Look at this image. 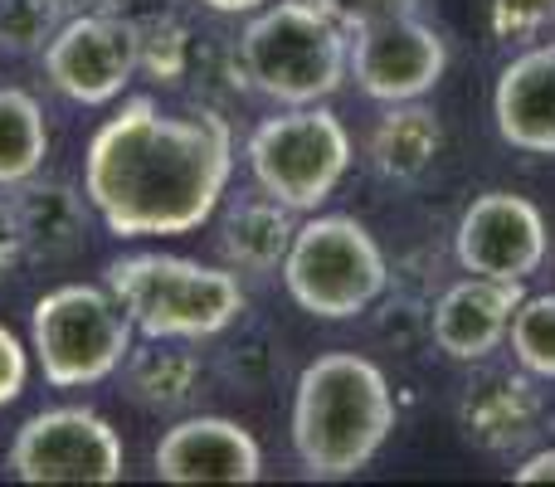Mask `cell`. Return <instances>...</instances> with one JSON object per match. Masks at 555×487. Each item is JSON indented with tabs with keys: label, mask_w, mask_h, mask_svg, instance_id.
I'll use <instances>...</instances> for the list:
<instances>
[{
	"label": "cell",
	"mask_w": 555,
	"mask_h": 487,
	"mask_svg": "<svg viewBox=\"0 0 555 487\" xmlns=\"http://www.w3.org/2000/svg\"><path fill=\"white\" fill-rule=\"evenodd\" d=\"M230 171L234 137L220 113L171 117L132 98L88 142L83 195L117 240H166L210 220Z\"/></svg>",
	"instance_id": "1"
},
{
	"label": "cell",
	"mask_w": 555,
	"mask_h": 487,
	"mask_svg": "<svg viewBox=\"0 0 555 487\" xmlns=\"http://www.w3.org/2000/svg\"><path fill=\"white\" fill-rule=\"evenodd\" d=\"M395 434V390L375 361L332 351L302 366L293 395V449L307 478H356Z\"/></svg>",
	"instance_id": "2"
},
{
	"label": "cell",
	"mask_w": 555,
	"mask_h": 487,
	"mask_svg": "<svg viewBox=\"0 0 555 487\" xmlns=\"http://www.w3.org/2000/svg\"><path fill=\"white\" fill-rule=\"evenodd\" d=\"M240 68L254 93L283 107L326 103L351 74V39L317 0H269L240 35Z\"/></svg>",
	"instance_id": "3"
},
{
	"label": "cell",
	"mask_w": 555,
	"mask_h": 487,
	"mask_svg": "<svg viewBox=\"0 0 555 487\" xmlns=\"http://www.w3.org/2000/svg\"><path fill=\"white\" fill-rule=\"evenodd\" d=\"M107 293L142 336L201 342L240 322L244 287L230 268H205L176 254H127L107 264Z\"/></svg>",
	"instance_id": "4"
},
{
	"label": "cell",
	"mask_w": 555,
	"mask_h": 487,
	"mask_svg": "<svg viewBox=\"0 0 555 487\" xmlns=\"http://www.w3.org/2000/svg\"><path fill=\"white\" fill-rule=\"evenodd\" d=\"M283 283L293 303L317 322H346L375 307L390 283L375 234L351 215H312L297 225L293 248L283 258Z\"/></svg>",
	"instance_id": "5"
},
{
	"label": "cell",
	"mask_w": 555,
	"mask_h": 487,
	"mask_svg": "<svg viewBox=\"0 0 555 487\" xmlns=\"http://www.w3.org/2000/svg\"><path fill=\"white\" fill-rule=\"evenodd\" d=\"M132 332L137 326L122 303L107 287L88 283L54 287L29 312V342L54 390H83V385L107 381L132 351Z\"/></svg>",
	"instance_id": "6"
},
{
	"label": "cell",
	"mask_w": 555,
	"mask_h": 487,
	"mask_svg": "<svg viewBox=\"0 0 555 487\" xmlns=\"http://www.w3.org/2000/svg\"><path fill=\"white\" fill-rule=\"evenodd\" d=\"M249 171L263 195L283 201L293 215H307L332 201L341 176L351 171V132L322 103L287 107L249 132Z\"/></svg>",
	"instance_id": "7"
},
{
	"label": "cell",
	"mask_w": 555,
	"mask_h": 487,
	"mask_svg": "<svg viewBox=\"0 0 555 487\" xmlns=\"http://www.w3.org/2000/svg\"><path fill=\"white\" fill-rule=\"evenodd\" d=\"M10 473L20 483H117L122 439L103 414L78 405L39 410L10 444Z\"/></svg>",
	"instance_id": "8"
},
{
	"label": "cell",
	"mask_w": 555,
	"mask_h": 487,
	"mask_svg": "<svg viewBox=\"0 0 555 487\" xmlns=\"http://www.w3.org/2000/svg\"><path fill=\"white\" fill-rule=\"evenodd\" d=\"M551 230L541 205L512 191H488L463 210L459 234H453V254H459L463 273L502 278V283H527L541 264H546Z\"/></svg>",
	"instance_id": "9"
},
{
	"label": "cell",
	"mask_w": 555,
	"mask_h": 487,
	"mask_svg": "<svg viewBox=\"0 0 555 487\" xmlns=\"http://www.w3.org/2000/svg\"><path fill=\"white\" fill-rule=\"evenodd\" d=\"M443 68H449V49L439 29L424 25L414 10L351 29V74L375 103H414L439 84Z\"/></svg>",
	"instance_id": "10"
},
{
	"label": "cell",
	"mask_w": 555,
	"mask_h": 487,
	"mask_svg": "<svg viewBox=\"0 0 555 487\" xmlns=\"http://www.w3.org/2000/svg\"><path fill=\"white\" fill-rule=\"evenodd\" d=\"M44 74L68 103L103 107L137 74V29L117 15H74L44 44Z\"/></svg>",
	"instance_id": "11"
},
{
	"label": "cell",
	"mask_w": 555,
	"mask_h": 487,
	"mask_svg": "<svg viewBox=\"0 0 555 487\" xmlns=\"http://www.w3.org/2000/svg\"><path fill=\"white\" fill-rule=\"evenodd\" d=\"M162 483H259L263 449L244 424L224 414H191L171 424L152 453Z\"/></svg>",
	"instance_id": "12"
},
{
	"label": "cell",
	"mask_w": 555,
	"mask_h": 487,
	"mask_svg": "<svg viewBox=\"0 0 555 487\" xmlns=\"http://www.w3.org/2000/svg\"><path fill=\"white\" fill-rule=\"evenodd\" d=\"M521 303V283L468 273L463 283L443 287L429 312V336L453 361H488L512 332V312Z\"/></svg>",
	"instance_id": "13"
},
{
	"label": "cell",
	"mask_w": 555,
	"mask_h": 487,
	"mask_svg": "<svg viewBox=\"0 0 555 487\" xmlns=\"http://www.w3.org/2000/svg\"><path fill=\"white\" fill-rule=\"evenodd\" d=\"M546 405L521 371H482L463 385L459 430L482 453H521L541 434Z\"/></svg>",
	"instance_id": "14"
},
{
	"label": "cell",
	"mask_w": 555,
	"mask_h": 487,
	"mask_svg": "<svg viewBox=\"0 0 555 487\" xmlns=\"http://www.w3.org/2000/svg\"><path fill=\"white\" fill-rule=\"evenodd\" d=\"M492 117L507 146L527 156H555V39L531 44L498 74Z\"/></svg>",
	"instance_id": "15"
},
{
	"label": "cell",
	"mask_w": 555,
	"mask_h": 487,
	"mask_svg": "<svg viewBox=\"0 0 555 487\" xmlns=\"http://www.w3.org/2000/svg\"><path fill=\"white\" fill-rule=\"evenodd\" d=\"M10 210H15L20 240H25L29 258L54 264V258L78 254L88 240V195L74 191L68 181H39V176H29V181L15 185Z\"/></svg>",
	"instance_id": "16"
},
{
	"label": "cell",
	"mask_w": 555,
	"mask_h": 487,
	"mask_svg": "<svg viewBox=\"0 0 555 487\" xmlns=\"http://www.w3.org/2000/svg\"><path fill=\"white\" fill-rule=\"evenodd\" d=\"M443 146V127L434 117V107L414 103H390V113L375 123L371 132V166L380 181L390 185H414L434 166Z\"/></svg>",
	"instance_id": "17"
},
{
	"label": "cell",
	"mask_w": 555,
	"mask_h": 487,
	"mask_svg": "<svg viewBox=\"0 0 555 487\" xmlns=\"http://www.w3.org/2000/svg\"><path fill=\"white\" fill-rule=\"evenodd\" d=\"M293 234H297L293 210L259 191V195H244V201L230 205V215H224V225H220V248L244 273H273V268H283L287 248H293Z\"/></svg>",
	"instance_id": "18"
},
{
	"label": "cell",
	"mask_w": 555,
	"mask_h": 487,
	"mask_svg": "<svg viewBox=\"0 0 555 487\" xmlns=\"http://www.w3.org/2000/svg\"><path fill=\"white\" fill-rule=\"evenodd\" d=\"M127 395L152 414H176L195 400L201 385V356L166 336H146V346L127 351Z\"/></svg>",
	"instance_id": "19"
},
{
	"label": "cell",
	"mask_w": 555,
	"mask_h": 487,
	"mask_svg": "<svg viewBox=\"0 0 555 487\" xmlns=\"http://www.w3.org/2000/svg\"><path fill=\"white\" fill-rule=\"evenodd\" d=\"M49 156V127L25 88H0V185L39 176Z\"/></svg>",
	"instance_id": "20"
},
{
	"label": "cell",
	"mask_w": 555,
	"mask_h": 487,
	"mask_svg": "<svg viewBox=\"0 0 555 487\" xmlns=\"http://www.w3.org/2000/svg\"><path fill=\"white\" fill-rule=\"evenodd\" d=\"M512 356L527 375L555 381V293L521 297L512 312Z\"/></svg>",
	"instance_id": "21"
},
{
	"label": "cell",
	"mask_w": 555,
	"mask_h": 487,
	"mask_svg": "<svg viewBox=\"0 0 555 487\" xmlns=\"http://www.w3.org/2000/svg\"><path fill=\"white\" fill-rule=\"evenodd\" d=\"M195 64V39L181 15L162 20V25L137 29V68H146L162 84H181Z\"/></svg>",
	"instance_id": "22"
},
{
	"label": "cell",
	"mask_w": 555,
	"mask_h": 487,
	"mask_svg": "<svg viewBox=\"0 0 555 487\" xmlns=\"http://www.w3.org/2000/svg\"><path fill=\"white\" fill-rule=\"evenodd\" d=\"M59 25H64L59 0H0V49L10 54H44Z\"/></svg>",
	"instance_id": "23"
},
{
	"label": "cell",
	"mask_w": 555,
	"mask_h": 487,
	"mask_svg": "<svg viewBox=\"0 0 555 487\" xmlns=\"http://www.w3.org/2000/svg\"><path fill=\"white\" fill-rule=\"evenodd\" d=\"M555 15V0H492V29L502 39H531Z\"/></svg>",
	"instance_id": "24"
},
{
	"label": "cell",
	"mask_w": 555,
	"mask_h": 487,
	"mask_svg": "<svg viewBox=\"0 0 555 487\" xmlns=\"http://www.w3.org/2000/svg\"><path fill=\"white\" fill-rule=\"evenodd\" d=\"M317 5H322L326 15L346 29V35H351V29L375 25V20L410 15V10H420V0H317Z\"/></svg>",
	"instance_id": "25"
},
{
	"label": "cell",
	"mask_w": 555,
	"mask_h": 487,
	"mask_svg": "<svg viewBox=\"0 0 555 487\" xmlns=\"http://www.w3.org/2000/svg\"><path fill=\"white\" fill-rule=\"evenodd\" d=\"M25 381H29V356H25V346H20V336L10 332V326H0V405L20 400Z\"/></svg>",
	"instance_id": "26"
},
{
	"label": "cell",
	"mask_w": 555,
	"mask_h": 487,
	"mask_svg": "<svg viewBox=\"0 0 555 487\" xmlns=\"http://www.w3.org/2000/svg\"><path fill=\"white\" fill-rule=\"evenodd\" d=\"M107 15H117L122 25H132V29H146V25H162V20L181 15V10H176V0H113Z\"/></svg>",
	"instance_id": "27"
},
{
	"label": "cell",
	"mask_w": 555,
	"mask_h": 487,
	"mask_svg": "<svg viewBox=\"0 0 555 487\" xmlns=\"http://www.w3.org/2000/svg\"><path fill=\"white\" fill-rule=\"evenodd\" d=\"M20 258H25V240H20L15 210H10V201H0V283L15 273Z\"/></svg>",
	"instance_id": "28"
},
{
	"label": "cell",
	"mask_w": 555,
	"mask_h": 487,
	"mask_svg": "<svg viewBox=\"0 0 555 487\" xmlns=\"http://www.w3.org/2000/svg\"><path fill=\"white\" fill-rule=\"evenodd\" d=\"M521 487H531V483H555V449H541V453H531L527 463H521L517 473H512Z\"/></svg>",
	"instance_id": "29"
},
{
	"label": "cell",
	"mask_w": 555,
	"mask_h": 487,
	"mask_svg": "<svg viewBox=\"0 0 555 487\" xmlns=\"http://www.w3.org/2000/svg\"><path fill=\"white\" fill-rule=\"evenodd\" d=\"M205 10H215V15H254V10H263L269 0H201Z\"/></svg>",
	"instance_id": "30"
},
{
	"label": "cell",
	"mask_w": 555,
	"mask_h": 487,
	"mask_svg": "<svg viewBox=\"0 0 555 487\" xmlns=\"http://www.w3.org/2000/svg\"><path fill=\"white\" fill-rule=\"evenodd\" d=\"M113 0H59V10H64V20L74 15H98V10H107Z\"/></svg>",
	"instance_id": "31"
}]
</instances>
